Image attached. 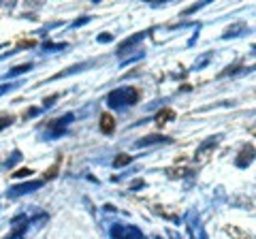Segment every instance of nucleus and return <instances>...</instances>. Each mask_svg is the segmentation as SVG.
I'll list each match as a JSON object with an SVG mask.
<instances>
[{"instance_id": "f257e3e1", "label": "nucleus", "mask_w": 256, "mask_h": 239, "mask_svg": "<svg viewBox=\"0 0 256 239\" xmlns=\"http://www.w3.org/2000/svg\"><path fill=\"white\" fill-rule=\"evenodd\" d=\"M139 98V92L134 88H122V90H116L109 94V105L111 107H122V105H130Z\"/></svg>"}, {"instance_id": "423d86ee", "label": "nucleus", "mask_w": 256, "mask_h": 239, "mask_svg": "<svg viewBox=\"0 0 256 239\" xmlns=\"http://www.w3.org/2000/svg\"><path fill=\"white\" fill-rule=\"evenodd\" d=\"M130 160H132V158L128 156V154H120V156L116 158V160H114V166H122V164H128Z\"/></svg>"}, {"instance_id": "39448f33", "label": "nucleus", "mask_w": 256, "mask_h": 239, "mask_svg": "<svg viewBox=\"0 0 256 239\" xmlns=\"http://www.w3.org/2000/svg\"><path fill=\"white\" fill-rule=\"evenodd\" d=\"M173 118H175V111L166 107V109H162V111H160V114L156 116V124L162 126V124H166V120H173Z\"/></svg>"}, {"instance_id": "6e6552de", "label": "nucleus", "mask_w": 256, "mask_h": 239, "mask_svg": "<svg viewBox=\"0 0 256 239\" xmlns=\"http://www.w3.org/2000/svg\"><path fill=\"white\" fill-rule=\"evenodd\" d=\"M226 230H228L230 235H235L237 239H252V237L248 235V233H242V230H239V228H235V226H230V228H226Z\"/></svg>"}, {"instance_id": "9b49d317", "label": "nucleus", "mask_w": 256, "mask_h": 239, "mask_svg": "<svg viewBox=\"0 0 256 239\" xmlns=\"http://www.w3.org/2000/svg\"><path fill=\"white\" fill-rule=\"evenodd\" d=\"M15 86H18V84H2V86H0V96H2V94L4 92H9V90H13V88Z\"/></svg>"}, {"instance_id": "9d476101", "label": "nucleus", "mask_w": 256, "mask_h": 239, "mask_svg": "<svg viewBox=\"0 0 256 239\" xmlns=\"http://www.w3.org/2000/svg\"><path fill=\"white\" fill-rule=\"evenodd\" d=\"M28 175H32V171H30V169H20V171L11 173V178H28Z\"/></svg>"}, {"instance_id": "1a4fd4ad", "label": "nucleus", "mask_w": 256, "mask_h": 239, "mask_svg": "<svg viewBox=\"0 0 256 239\" xmlns=\"http://www.w3.org/2000/svg\"><path fill=\"white\" fill-rule=\"evenodd\" d=\"M13 116H0V130H2V128H6V126H11L13 124Z\"/></svg>"}, {"instance_id": "20e7f679", "label": "nucleus", "mask_w": 256, "mask_h": 239, "mask_svg": "<svg viewBox=\"0 0 256 239\" xmlns=\"http://www.w3.org/2000/svg\"><path fill=\"white\" fill-rule=\"evenodd\" d=\"M114 130H116V118L111 114H102L100 116V132L111 134Z\"/></svg>"}, {"instance_id": "7ed1b4c3", "label": "nucleus", "mask_w": 256, "mask_h": 239, "mask_svg": "<svg viewBox=\"0 0 256 239\" xmlns=\"http://www.w3.org/2000/svg\"><path fill=\"white\" fill-rule=\"evenodd\" d=\"M38 186H43V180H38V182H28V184H22V186H15V188H11L9 196H20V194H24V192H32V190L38 188Z\"/></svg>"}, {"instance_id": "f03ea898", "label": "nucleus", "mask_w": 256, "mask_h": 239, "mask_svg": "<svg viewBox=\"0 0 256 239\" xmlns=\"http://www.w3.org/2000/svg\"><path fill=\"white\" fill-rule=\"evenodd\" d=\"M111 237H114V239H143L139 228L124 226V224H118V226L111 228Z\"/></svg>"}, {"instance_id": "0eeeda50", "label": "nucleus", "mask_w": 256, "mask_h": 239, "mask_svg": "<svg viewBox=\"0 0 256 239\" xmlns=\"http://www.w3.org/2000/svg\"><path fill=\"white\" fill-rule=\"evenodd\" d=\"M30 66H32V64H22V66H15V68L11 70V73L6 75V77H15V75H22V73H26V70H28Z\"/></svg>"}]
</instances>
